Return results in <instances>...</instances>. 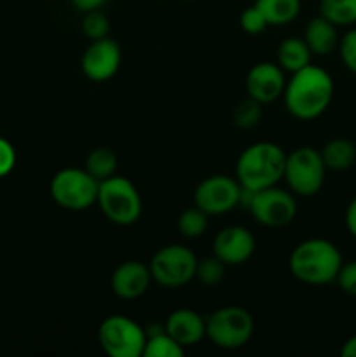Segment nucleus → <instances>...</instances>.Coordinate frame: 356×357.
I'll return each mask as SVG.
<instances>
[{"label":"nucleus","instance_id":"f257e3e1","mask_svg":"<svg viewBox=\"0 0 356 357\" xmlns=\"http://www.w3.org/2000/svg\"><path fill=\"white\" fill-rule=\"evenodd\" d=\"M334 98V79L327 70L316 65L304 66L292 73L283 91L285 107L290 114L300 121H313L320 117Z\"/></svg>","mask_w":356,"mask_h":357},{"label":"nucleus","instance_id":"f03ea898","mask_svg":"<svg viewBox=\"0 0 356 357\" xmlns=\"http://www.w3.org/2000/svg\"><path fill=\"white\" fill-rule=\"evenodd\" d=\"M344 264L339 248L327 239H307L297 244L288 260L290 272L300 282L323 286L335 281Z\"/></svg>","mask_w":356,"mask_h":357},{"label":"nucleus","instance_id":"7ed1b4c3","mask_svg":"<svg viewBox=\"0 0 356 357\" xmlns=\"http://www.w3.org/2000/svg\"><path fill=\"white\" fill-rule=\"evenodd\" d=\"M286 153L271 142H258L246 146L236 164L237 181L248 190L274 187L285 173Z\"/></svg>","mask_w":356,"mask_h":357},{"label":"nucleus","instance_id":"20e7f679","mask_svg":"<svg viewBox=\"0 0 356 357\" xmlns=\"http://www.w3.org/2000/svg\"><path fill=\"white\" fill-rule=\"evenodd\" d=\"M96 204L108 222L115 225H133L142 216V197L138 190L124 176H110L98 185Z\"/></svg>","mask_w":356,"mask_h":357},{"label":"nucleus","instance_id":"39448f33","mask_svg":"<svg viewBox=\"0 0 356 357\" xmlns=\"http://www.w3.org/2000/svg\"><path fill=\"white\" fill-rule=\"evenodd\" d=\"M253 317L243 307H222L206 319V337L216 347L227 351L244 347L253 337Z\"/></svg>","mask_w":356,"mask_h":357},{"label":"nucleus","instance_id":"423d86ee","mask_svg":"<svg viewBox=\"0 0 356 357\" xmlns=\"http://www.w3.org/2000/svg\"><path fill=\"white\" fill-rule=\"evenodd\" d=\"M325 173L327 166L321 152L313 146H299L293 152L286 153L283 178L293 194L302 197L316 195L325 183Z\"/></svg>","mask_w":356,"mask_h":357},{"label":"nucleus","instance_id":"0eeeda50","mask_svg":"<svg viewBox=\"0 0 356 357\" xmlns=\"http://www.w3.org/2000/svg\"><path fill=\"white\" fill-rule=\"evenodd\" d=\"M152 281L163 288H181L195 278L198 257L181 244H170L156 251L149 264Z\"/></svg>","mask_w":356,"mask_h":357},{"label":"nucleus","instance_id":"6e6552de","mask_svg":"<svg viewBox=\"0 0 356 357\" xmlns=\"http://www.w3.org/2000/svg\"><path fill=\"white\" fill-rule=\"evenodd\" d=\"M98 185L86 169L66 167L58 171L51 181V197L56 204L68 211H84L96 202Z\"/></svg>","mask_w":356,"mask_h":357},{"label":"nucleus","instance_id":"1a4fd4ad","mask_svg":"<svg viewBox=\"0 0 356 357\" xmlns=\"http://www.w3.org/2000/svg\"><path fill=\"white\" fill-rule=\"evenodd\" d=\"M147 333L136 321L114 314L103 319L98 328V342L105 354L110 357L143 356Z\"/></svg>","mask_w":356,"mask_h":357},{"label":"nucleus","instance_id":"9d476101","mask_svg":"<svg viewBox=\"0 0 356 357\" xmlns=\"http://www.w3.org/2000/svg\"><path fill=\"white\" fill-rule=\"evenodd\" d=\"M246 209L251 213L255 222L260 225L279 229L293 222L297 215V202L290 192L274 185V187L253 192Z\"/></svg>","mask_w":356,"mask_h":357},{"label":"nucleus","instance_id":"9b49d317","mask_svg":"<svg viewBox=\"0 0 356 357\" xmlns=\"http://www.w3.org/2000/svg\"><path fill=\"white\" fill-rule=\"evenodd\" d=\"M241 185L227 174L205 178L194 190V204L208 216L225 215L239 206Z\"/></svg>","mask_w":356,"mask_h":357},{"label":"nucleus","instance_id":"f8f14e48","mask_svg":"<svg viewBox=\"0 0 356 357\" xmlns=\"http://www.w3.org/2000/svg\"><path fill=\"white\" fill-rule=\"evenodd\" d=\"M122 61L121 47L115 40L105 37L91 40L87 49L80 58V68L84 75L93 82H107L115 73Z\"/></svg>","mask_w":356,"mask_h":357},{"label":"nucleus","instance_id":"ddd939ff","mask_svg":"<svg viewBox=\"0 0 356 357\" xmlns=\"http://www.w3.org/2000/svg\"><path fill=\"white\" fill-rule=\"evenodd\" d=\"M244 86H246V93L251 100L262 105L272 103L279 96H283V91L286 86L285 73H283L281 66L276 65V63H257L248 72Z\"/></svg>","mask_w":356,"mask_h":357},{"label":"nucleus","instance_id":"4468645a","mask_svg":"<svg viewBox=\"0 0 356 357\" xmlns=\"http://www.w3.org/2000/svg\"><path fill=\"white\" fill-rule=\"evenodd\" d=\"M255 237L244 227H225L213 239V255L225 265H241L251 258Z\"/></svg>","mask_w":356,"mask_h":357},{"label":"nucleus","instance_id":"2eb2a0df","mask_svg":"<svg viewBox=\"0 0 356 357\" xmlns=\"http://www.w3.org/2000/svg\"><path fill=\"white\" fill-rule=\"evenodd\" d=\"M150 282H152V274H150L149 265L136 260L119 265L110 279L112 291L122 300L140 298L150 288Z\"/></svg>","mask_w":356,"mask_h":357},{"label":"nucleus","instance_id":"dca6fc26","mask_svg":"<svg viewBox=\"0 0 356 357\" xmlns=\"http://www.w3.org/2000/svg\"><path fill=\"white\" fill-rule=\"evenodd\" d=\"M164 330L177 344L187 349L206 337V319L191 309H178L168 316Z\"/></svg>","mask_w":356,"mask_h":357},{"label":"nucleus","instance_id":"f3484780","mask_svg":"<svg viewBox=\"0 0 356 357\" xmlns=\"http://www.w3.org/2000/svg\"><path fill=\"white\" fill-rule=\"evenodd\" d=\"M304 42L309 47L311 54L328 56L339 45L337 26L320 14L307 23Z\"/></svg>","mask_w":356,"mask_h":357},{"label":"nucleus","instance_id":"a211bd4d","mask_svg":"<svg viewBox=\"0 0 356 357\" xmlns=\"http://www.w3.org/2000/svg\"><path fill=\"white\" fill-rule=\"evenodd\" d=\"M311 51L304 38L288 37L278 47V65L283 72L295 73L311 63Z\"/></svg>","mask_w":356,"mask_h":357},{"label":"nucleus","instance_id":"6ab92c4d","mask_svg":"<svg viewBox=\"0 0 356 357\" xmlns=\"http://www.w3.org/2000/svg\"><path fill=\"white\" fill-rule=\"evenodd\" d=\"M253 6L264 14L269 26H285L300 13V0H255Z\"/></svg>","mask_w":356,"mask_h":357},{"label":"nucleus","instance_id":"aec40b11","mask_svg":"<svg viewBox=\"0 0 356 357\" xmlns=\"http://www.w3.org/2000/svg\"><path fill=\"white\" fill-rule=\"evenodd\" d=\"M321 157H323V162L327 166V169H349L356 160V146L355 143L344 138L330 139L323 146V150H321Z\"/></svg>","mask_w":356,"mask_h":357},{"label":"nucleus","instance_id":"412c9836","mask_svg":"<svg viewBox=\"0 0 356 357\" xmlns=\"http://www.w3.org/2000/svg\"><path fill=\"white\" fill-rule=\"evenodd\" d=\"M147 340L143 347V357H181L185 349L173 340L166 330L159 328L157 331H145Z\"/></svg>","mask_w":356,"mask_h":357},{"label":"nucleus","instance_id":"4be33fe9","mask_svg":"<svg viewBox=\"0 0 356 357\" xmlns=\"http://www.w3.org/2000/svg\"><path fill=\"white\" fill-rule=\"evenodd\" d=\"M320 14L335 26L356 23V0H320Z\"/></svg>","mask_w":356,"mask_h":357},{"label":"nucleus","instance_id":"5701e85b","mask_svg":"<svg viewBox=\"0 0 356 357\" xmlns=\"http://www.w3.org/2000/svg\"><path fill=\"white\" fill-rule=\"evenodd\" d=\"M117 169V157L107 146L91 150L86 160V171L98 181H103L107 178L114 176Z\"/></svg>","mask_w":356,"mask_h":357},{"label":"nucleus","instance_id":"b1692460","mask_svg":"<svg viewBox=\"0 0 356 357\" xmlns=\"http://www.w3.org/2000/svg\"><path fill=\"white\" fill-rule=\"evenodd\" d=\"M177 227L184 237H188V239L201 237L208 229V215L202 209H199L198 206L188 208L178 216Z\"/></svg>","mask_w":356,"mask_h":357},{"label":"nucleus","instance_id":"393cba45","mask_svg":"<svg viewBox=\"0 0 356 357\" xmlns=\"http://www.w3.org/2000/svg\"><path fill=\"white\" fill-rule=\"evenodd\" d=\"M262 107H264V105L251 100V98L248 96L246 100H243L236 108H234V114H232L234 124L241 129L255 128L262 119Z\"/></svg>","mask_w":356,"mask_h":357},{"label":"nucleus","instance_id":"a878e982","mask_svg":"<svg viewBox=\"0 0 356 357\" xmlns=\"http://www.w3.org/2000/svg\"><path fill=\"white\" fill-rule=\"evenodd\" d=\"M225 274V264L213 255V257L198 260V268H195V279L205 286L218 284Z\"/></svg>","mask_w":356,"mask_h":357},{"label":"nucleus","instance_id":"bb28decb","mask_svg":"<svg viewBox=\"0 0 356 357\" xmlns=\"http://www.w3.org/2000/svg\"><path fill=\"white\" fill-rule=\"evenodd\" d=\"M82 31L89 40L105 38L108 37V31H110V21L100 9L89 10V13H84Z\"/></svg>","mask_w":356,"mask_h":357},{"label":"nucleus","instance_id":"cd10ccee","mask_svg":"<svg viewBox=\"0 0 356 357\" xmlns=\"http://www.w3.org/2000/svg\"><path fill=\"white\" fill-rule=\"evenodd\" d=\"M239 24H241V28H243V31H246V33H250V35L262 33V31L269 26L267 21H265V17H264V14H262L255 6L246 7V9L241 13Z\"/></svg>","mask_w":356,"mask_h":357},{"label":"nucleus","instance_id":"c85d7f7f","mask_svg":"<svg viewBox=\"0 0 356 357\" xmlns=\"http://www.w3.org/2000/svg\"><path fill=\"white\" fill-rule=\"evenodd\" d=\"M339 54L342 63L349 72L356 73V28L349 30L344 37L339 40Z\"/></svg>","mask_w":356,"mask_h":357},{"label":"nucleus","instance_id":"c756f323","mask_svg":"<svg viewBox=\"0 0 356 357\" xmlns=\"http://www.w3.org/2000/svg\"><path fill=\"white\" fill-rule=\"evenodd\" d=\"M335 282H337L342 291L351 296H356V260L341 265Z\"/></svg>","mask_w":356,"mask_h":357},{"label":"nucleus","instance_id":"7c9ffc66","mask_svg":"<svg viewBox=\"0 0 356 357\" xmlns=\"http://www.w3.org/2000/svg\"><path fill=\"white\" fill-rule=\"evenodd\" d=\"M16 166V150L7 142L6 138H0V178L7 176Z\"/></svg>","mask_w":356,"mask_h":357},{"label":"nucleus","instance_id":"2f4dec72","mask_svg":"<svg viewBox=\"0 0 356 357\" xmlns=\"http://www.w3.org/2000/svg\"><path fill=\"white\" fill-rule=\"evenodd\" d=\"M108 0H72V6L80 13H89V10L101 9Z\"/></svg>","mask_w":356,"mask_h":357},{"label":"nucleus","instance_id":"473e14b6","mask_svg":"<svg viewBox=\"0 0 356 357\" xmlns=\"http://www.w3.org/2000/svg\"><path fill=\"white\" fill-rule=\"evenodd\" d=\"M346 229L356 239V197L349 202L346 209Z\"/></svg>","mask_w":356,"mask_h":357},{"label":"nucleus","instance_id":"72a5a7b5","mask_svg":"<svg viewBox=\"0 0 356 357\" xmlns=\"http://www.w3.org/2000/svg\"><path fill=\"white\" fill-rule=\"evenodd\" d=\"M341 356L342 357H356V335L355 337L348 338V340L344 342V345H342V349H341Z\"/></svg>","mask_w":356,"mask_h":357}]
</instances>
